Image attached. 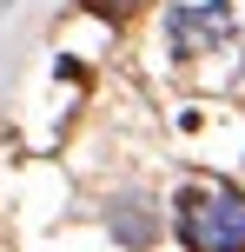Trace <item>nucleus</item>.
I'll use <instances>...</instances> for the list:
<instances>
[{
  "instance_id": "obj_1",
  "label": "nucleus",
  "mask_w": 245,
  "mask_h": 252,
  "mask_svg": "<svg viewBox=\"0 0 245 252\" xmlns=\"http://www.w3.org/2000/svg\"><path fill=\"white\" fill-rule=\"evenodd\" d=\"M179 232H186V246H192V252H245V199H239L232 186L186 192Z\"/></svg>"
},
{
  "instance_id": "obj_2",
  "label": "nucleus",
  "mask_w": 245,
  "mask_h": 252,
  "mask_svg": "<svg viewBox=\"0 0 245 252\" xmlns=\"http://www.w3.org/2000/svg\"><path fill=\"white\" fill-rule=\"evenodd\" d=\"M219 27H225V13L219 7H206V13H172V47H179V53H199V47H206V40H219Z\"/></svg>"
},
{
  "instance_id": "obj_3",
  "label": "nucleus",
  "mask_w": 245,
  "mask_h": 252,
  "mask_svg": "<svg viewBox=\"0 0 245 252\" xmlns=\"http://www.w3.org/2000/svg\"><path fill=\"white\" fill-rule=\"evenodd\" d=\"M113 232H119L126 246H146L159 226H153V213H139V206H113Z\"/></svg>"
}]
</instances>
